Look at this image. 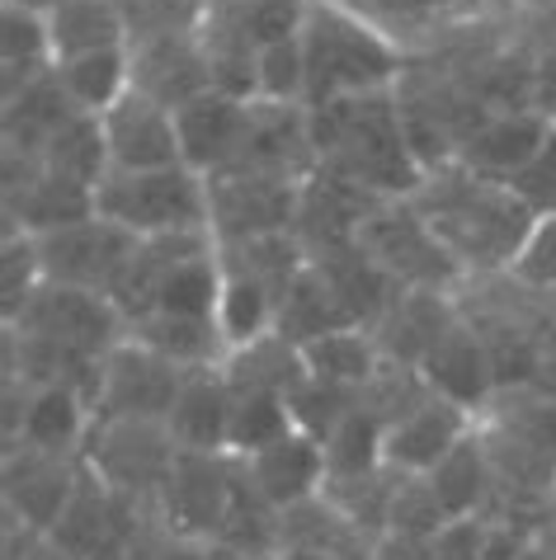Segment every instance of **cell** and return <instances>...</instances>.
<instances>
[{
  "mask_svg": "<svg viewBox=\"0 0 556 560\" xmlns=\"http://www.w3.org/2000/svg\"><path fill=\"white\" fill-rule=\"evenodd\" d=\"M410 203L420 208L429 231H435L439 245L453 255V264L467 278L509 273L529 231L537 226L529 203L505 179H486L457 161L425 175Z\"/></svg>",
  "mask_w": 556,
  "mask_h": 560,
  "instance_id": "1",
  "label": "cell"
},
{
  "mask_svg": "<svg viewBox=\"0 0 556 560\" xmlns=\"http://www.w3.org/2000/svg\"><path fill=\"white\" fill-rule=\"evenodd\" d=\"M306 132H312L316 165L368 198H415L425 184V165L406 142L396 90L306 108Z\"/></svg>",
  "mask_w": 556,
  "mask_h": 560,
  "instance_id": "2",
  "label": "cell"
},
{
  "mask_svg": "<svg viewBox=\"0 0 556 560\" xmlns=\"http://www.w3.org/2000/svg\"><path fill=\"white\" fill-rule=\"evenodd\" d=\"M302 61H306V108L396 90L401 52L392 34L349 5H306L302 24Z\"/></svg>",
  "mask_w": 556,
  "mask_h": 560,
  "instance_id": "3",
  "label": "cell"
},
{
  "mask_svg": "<svg viewBox=\"0 0 556 560\" xmlns=\"http://www.w3.org/2000/svg\"><path fill=\"white\" fill-rule=\"evenodd\" d=\"M95 217L132 231L137 241L208 231V179L189 165L142 170V175L109 170L95 189Z\"/></svg>",
  "mask_w": 556,
  "mask_h": 560,
  "instance_id": "4",
  "label": "cell"
},
{
  "mask_svg": "<svg viewBox=\"0 0 556 560\" xmlns=\"http://www.w3.org/2000/svg\"><path fill=\"white\" fill-rule=\"evenodd\" d=\"M354 245H359L401 292H415V288L453 292L462 278H467L453 264V255L439 245V236L429 231V222L410 198H382V203L368 208L359 231H354Z\"/></svg>",
  "mask_w": 556,
  "mask_h": 560,
  "instance_id": "5",
  "label": "cell"
},
{
  "mask_svg": "<svg viewBox=\"0 0 556 560\" xmlns=\"http://www.w3.org/2000/svg\"><path fill=\"white\" fill-rule=\"evenodd\" d=\"M175 462L179 443L170 439L165 424H151V419H95L81 447V466L90 476H100L104 486H114L151 513L161 504Z\"/></svg>",
  "mask_w": 556,
  "mask_h": 560,
  "instance_id": "6",
  "label": "cell"
},
{
  "mask_svg": "<svg viewBox=\"0 0 556 560\" xmlns=\"http://www.w3.org/2000/svg\"><path fill=\"white\" fill-rule=\"evenodd\" d=\"M5 330L43 335L57 349H67L71 358H81V363H104V353L128 339V320L118 316V306L104 292L43 283L24 302L20 316L5 320Z\"/></svg>",
  "mask_w": 556,
  "mask_h": 560,
  "instance_id": "7",
  "label": "cell"
},
{
  "mask_svg": "<svg viewBox=\"0 0 556 560\" xmlns=\"http://www.w3.org/2000/svg\"><path fill=\"white\" fill-rule=\"evenodd\" d=\"M151 523H157V513L128 500V494H118L114 486H104L100 476H90L81 466V486H76L71 504L61 509L48 537L71 560H128L137 537Z\"/></svg>",
  "mask_w": 556,
  "mask_h": 560,
  "instance_id": "8",
  "label": "cell"
},
{
  "mask_svg": "<svg viewBox=\"0 0 556 560\" xmlns=\"http://www.w3.org/2000/svg\"><path fill=\"white\" fill-rule=\"evenodd\" d=\"M302 179L265 175V170H222L208 179V231L218 245L278 236L298 222Z\"/></svg>",
  "mask_w": 556,
  "mask_h": 560,
  "instance_id": "9",
  "label": "cell"
},
{
  "mask_svg": "<svg viewBox=\"0 0 556 560\" xmlns=\"http://www.w3.org/2000/svg\"><path fill=\"white\" fill-rule=\"evenodd\" d=\"M184 377H189V368L170 363L165 353L137 345V339H123V345L104 353L90 410H95V419H151V424H165Z\"/></svg>",
  "mask_w": 556,
  "mask_h": 560,
  "instance_id": "10",
  "label": "cell"
},
{
  "mask_svg": "<svg viewBox=\"0 0 556 560\" xmlns=\"http://www.w3.org/2000/svg\"><path fill=\"white\" fill-rule=\"evenodd\" d=\"M236 490H241V462L231 453H179L157 504V523L170 527L175 537L208 547L222 533L227 513L236 504Z\"/></svg>",
  "mask_w": 556,
  "mask_h": 560,
  "instance_id": "11",
  "label": "cell"
},
{
  "mask_svg": "<svg viewBox=\"0 0 556 560\" xmlns=\"http://www.w3.org/2000/svg\"><path fill=\"white\" fill-rule=\"evenodd\" d=\"M34 245H38V264H43L48 283L85 288V292H104V298H109L118 273L128 269V259L137 250V236L114 222H104V217H85V222L34 236Z\"/></svg>",
  "mask_w": 556,
  "mask_h": 560,
  "instance_id": "12",
  "label": "cell"
},
{
  "mask_svg": "<svg viewBox=\"0 0 556 560\" xmlns=\"http://www.w3.org/2000/svg\"><path fill=\"white\" fill-rule=\"evenodd\" d=\"M81 486V457H53L38 447H5V523L48 537Z\"/></svg>",
  "mask_w": 556,
  "mask_h": 560,
  "instance_id": "13",
  "label": "cell"
},
{
  "mask_svg": "<svg viewBox=\"0 0 556 560\" xmlns=\"http://www.w3.org/2000/svg\"><path fill=\"white\" fill-rule=\"evenodd\" d=\"M100 128H104V147H109V170L142 175V170L184 165L175 114L165 104L147 100L142 90H128L109 114H100Z\"/></svg>",
  "mask_w": 556,
  "mask_h": 560,
  "instance_id": "14",
  "label": "cell"
},
{
  "mask_svg": "<svg viewBox=\"0 0 556 560\" xmlns=\"http://www.w3.org/2000/svg\"><path fill=\"white\" fill-rule=\"evenodd\" d=\"M251 122H255V100H236V95H222V90H208L194 104L175 108L184 165L198 170L204 179L231 170L245 151Z\"/></svg>",
  "mask_w": 556,
  "mask_h": 560,
  "instance_id": "15",
  "label": "cell"
},
{
  "mask_svg": "<svg viewBox=\"0 0 556 560\" xmlns=\"http://www.w3.org/2000/svg\"><path fill=\"white\" fill-rule=\"evenodd\" d=\"M132 90L165 104L170 114L212 90V61L204 48V34H157L132 38Z\"/></svg>",
  "mask_w": 556,
  "mask_h": 560,
  "instance_id": "16",
  "label": "cell"
},
{
  "mask_svg": "<svg viewBox=\"0 0 556 560\" xmlns=\"http://www.w3.org/2000/svg\"><path fill=\"white\" fill-rule=\"evenodd\" d=\"M472 429H476L472 410H462L443 396H425L406 415H396L387 433H382V466H392L401 476H429Z\"/></svg>",
  "mask_w": 556,
  "mask_h": 560,
  "instance_id": "17",
  "label": "cell"
},
{
  "mask_svg": "<svg viewBox=\"0 0 556 560\" xmlns=\"http://www.w3.org/2000/svg\"><path fill=\"white\" fill-rule=\"evenodd\" d=\"M236 462H241L245 486L278 513L316 500L321 486H326V453H321V443L302 429H292L278 443L259 447V453H245Z\"/></svg>",
  "mask_w": 556,
  "mask_h": 560,
  "instance_id": "18",
  "label": "cell"
},
{
  "mask_svg": "<svg viewBox=\"0 0 556 560\" xmlns=\"http://www.w3.org/2000/svg\"><path fill=\"white\" fill-rule=\"evenodd\" d=\"M415 372H420V382L429 386V396H443L472 415H482L490 400L500 396L496 372H490V353H486L472 320H457L453 330L425 353V363Z\"/></svg>",
  "mask_w": 556,
  "mask_h": 560,
  "instance_id": "19",
  "label": "cell"
},
{
  "mask_svg": "<svg viewBox=\"0 0 556 560\" xmlns=\"http://www.w3.org/2000/svg\"><path fill=\"white\" fill-rule=\"evenodd\" d=\"M90 424H95V410L76 386H43V392H28L20 419L5 433V447L20 443L53 457H81Z\"/></svg>",
  "mask_w": 556,
  "mask_h": 560,
  "instance_id": "20",
  "label": "cell"
},
{
  "mask_svg": "<svg viewBox=\"0 0 556 560\" xmlns=\"http://www.w3.org/2000/svg\"><path fill=\"white\" fill-rule=\"evenodd\" d=\"M552 118L537 114V108H519V114H496L476 128L457 151V165L476 170L486 179H514L523 165L537 155V147L547 142Z\"/></svg>",
  "mask_w": 556,
  "mask_h": 560,
  "instance_id": "21",
  "label": "cell"
},
{
  "mask_svg": "<svg viewBox=\"0 0 556 560\" xmlns=\"http://www.w3.org/2000/svg\"><path fill=\"white\" fill-rule=\"evenodd\" d=\"M165 429H170V439L179 443V453H227V429H231L227 372L222 368H194L179 386Z\"/></svg>",
  "mask_w": 556,
  "mask_h": 560,
  "instance_id": "22",
  "label": "cell"
},
{
  "mask_svg": "<svg viewBox=\"0 0 556 560\" xmlns=\"http://www.w3.org/2000/svg\"><path fill=\"white\" fill-rule=\"evenodd\" d=\"M76 114H81V108L71 104L67 85L57 81V67L43 71L38 81H28V85L14 90V95H5V151L10 155H38L43 161L48 142Z\"/></svg>",
  "mask_w": 556,
  "mask_h": 560,
  "instance_id": "23",
  "label": "cell"
},
{
  "mask_svg": "<svg viewBox=\"0 0 556 560\" xmlns=\"http://www.w3.org/2000/svg\"><path fill=\"white\" fill-rule=\"evenodd\" d=\"M43 24H48L53 61L109 52V48H128L132 43L123 0H57V5L43 14Z\"/></svg>",
  "mask_w": 556,
  "mask_h": 560,
  "instance_id": "24",
  "label": "cell"
},
{
  "mask_svg": "<svg viewBox=\"0 0 556 560\" xmlns=\"http://www.w3.org/2000/svg\"><path fill=\"white\" fill-rule=\"evenodd\" d=\"M335 330H354V316L349 306L339 302V292L326 273H321V264L306 259L302 273L288 283L283 302H278V320H274V335H283L288 345H312L321 335H335Z\"/></svg>",
  "mask_w": 556,
  "mask_h": 560,
  "instance_id": "25",
  "label": "cell"
},
{
  "mask_svg": "<svg viewBox=\"0 0 556 560\" xmlns=\"http://www.w3.org/2000/svg\"><path fill=\"white\" fill-rule=\"evenodd\" d=\"M382 349L373 330L354 325V330H335V335H321L312 345H302V368L312 382H326L335 392H349V396H363V386L382 372Z\"/></svg>",
  "mask_w": 556,
  "mask_h": 560,
  "instance_id": "26",
  "label": "cell"
},
{
  "mask_svg": "<svg viewBox=\"0 0 556 560\" xmlns=\"http://www.w3.org/2000/svg\"><path fill=\"white\" fill-rule=\"evenodd\" d=\"M128 339L165 353L170 363H179L189 372L194 368H222L227 353H231L212 316H165V311H151V316L128 325Z\"/></svg>",
  "mask_w": 556,
  "mask_h": 560,
  "instance_id": "27",
  "label": "cell"
},
{
  "mask_svg": "<svg viewBox=\"0 0 556 560\" xmlns=\"http://www.w3.org/2000/svg\"><path fill=\"white\" fill-rule=\"evenodd\" d=\"M429 486H435L448 518H476V513H486L490 500H496V471H490V453H486L482 433L472 429L467 439L429 471Z\"/></svg>",
  "mask_w": 556,
  "mask_h": 560,
  "instance_id": "28",
  "label": "cell"
},
{
  "mask_svg": "<svg viewBox=\"0 0 556 560\" xmlns=\"http://www.w3.org/2000/svg\"><path fill=\"white\" fill-rule=\"evenodd\" d=\"M57 81L67 85V95H71V104L81 108V114L100 118L132 90V52L128 48H109V52L57 61Z\"/></svg>",
  "mask_w": 556,
  "mask_h": 560,
  "instance_id": "29",
  "label": "cell"
},
{
  "mask_svg": "<svg viewBox=\"0 0 556 560\" xmlns=\"http://www.w3.org/2000/svg\"><path fill=\"white\" fill-rule=\"evenodd\" d=\"M43 170L81 184V189L95 194L100 179L109 175V147H104V128L95 114H76L67 128H61L48 151H43Z\"/></svg>",
  "mask_w": 556,
  "mask_h": 560,
  "instance_id": "30",
  "label": "cell"
},
{
  "mask_svg": "<svg viewBox=\"0 0 556 560\" xmlns=\"http://www.w3.org/2000/svg\"><path fill=\"white\" fill-rule=\"evenodd\" d=\"M292 429H298V424H292L288 396H278V392H251V386H231V429H227V453L231 457L259 453V447L278 443Z\"/></svg>",
  "mask_w": 556,
  "mask_h": 560,
  "instance_id": "31",
  "label": "cell"
},
{
  "mask_svg": "<svg viewBox=\"0 0 556 560\" xmlns=\"http://www.w3.org/2000/svg\"><path fill=\"white\" fill-rule=\"evenodd\" d=\"M382 433H387V419L354 406L326 439H321V453H326V480H349V476L378 471L382 466Z\"/></svg>",
  "mask_w": 556,
  "mask_h": 560,
  "instance_id": "32",
  "label": "cell"
},
{
  "mask_svg": "<svg viewBox=\"0 0 556 560\" xmlns=\"http://www.w3.org/2000/svg\"><path fill=\"white\" fill-rule=\"evenodd\" d=\"M0 67H5V95H14L20 85L38 81L43 71H53V43L48 24L34 10L5 5V34H0Z\"/></svg>",
  "mask_w": 556,
  "mask_h": 560,
  "instance_id": "33",
  "label": "cell"
},
{
  "mask_svg": "<svg viewBox=\"0 0 556 560\" xmlns=\"http://www.w3.org/2000/svg\"><path fill=\"white\" fill-rule=\"evenodd\" d=\"M255 100L259 104H306L302 34L255 52Z\"/></svg>",
  "mask_w": 556,
  "mask_h": 560,
  "instance_id": "34",
  "label": "cell"
},
{
  "mask_svg": "<svg viewBox=\"0 0 556 560\" xmlns=\"http://www.w3.org/2000/svg\"><path fill=\"white\" fill-rule=\"evenodd\" d=\"M43 283H48V278H43L34 236H14V231H5V259H0V298H5V320L20 316L24 302L34 298Z\"/></svg>",
  "mask_w": 556,
  "mask_h": 560,
  "instance_id": "35",
  "label": "cell"
},
{
  "mask_svg": "<svg viewBox=\"0 0 556 560\" xmlns=\"http://www.w3.org/2000/svg\"><path fill=\"white\" fill-rule=\"evenodd\" d=\"M505 278L529 292H556V217H537Z\"/></svg>",
  "mask_w": 556,
  "mask_h": 560,
  "instance_id": "36",
  "label": "cell"
},
{
  "mask_svg": "<svg viewBox=\"0 0 556 560\" xmlns=\"http://www.w3.org/2000/svg\"><path fill=\"white\" fill-rule=\"evenodd\" d=\"M509 189L529 203L533 217H556V128L547 132V142L537 147L533 161L509 179Z\"/></svg>",
  "mask_w": 556,
  "mask_h": 560,
  "instance_id": "37",
  "label": "cell"
},
{
  "mask_svg": "<svg viewBox=\"0 0 556 560\" xmlns=\"http://www.w3.org/2000/svg\"><path fill=\"white\" fill-rule=\"evenodd\" d=\"M482 551H486V513L448 518L435 537V560H482Z\"/></svg>",
  "mask_w": 556,
  "mask_h": 560,
  "instance_id": "38",
  "label": "cell"
},
{
  "mask_svg": "<svg viewBox=\"0 0 556 560\" xmlns=\"http://www.w3.org/2000/svg\"><path fill=\"white\" fill-rule=\"evenodd\" d=\"M204 541H189V537H175L170 527L151 523L142 537H137V547L128 560H204Z\"/></svg>",
  "mask_w": 556,
  "mask_h": 560,
  "instance_id": "39",
  "label": "cell"
},
{
  "mask_svg": "<svg viewBox=\"0 0 556 560\" xmlns=\"http://www.w3.org/2000/svg\"><path fill=\"white\" fill-rule=\"evenodd\" d=\"M5 560H71V556L61 551L53 537L24 533V527H10L5 523Z\"/></svg>",
  "mask_w": 556,
  "mask_h": 560,
  "instance_id": "40",
  "label": "cell"
},
{
  "mask_svg": "<svg viewBox=\"0 0 556 560\" xmlns=\"http://www.w3.org/2000/svg\"><path fill=\"white\" fill-rule=\"evenodd\" d=\"M373 560H435V537L382 533V537L373 541Z\"/></svg>",
  "mask_w": 556,
  "mask_h": 560,
  "instance_id": "41",
  "label": "cell"
},
{
  "mask_svg": "<svg viewBox=\"0 0 556 560\" xmlns=\"http://www.w3.org/2000/svg\"><path fill=\"white\" fill-rule=\"evenodd\" d=\"M533 547L543 551L547 560H556V500L547 504V513H543V523H537V533H533Z\"/></svg>",
  "mask_w": 556,
  "mask_h": 560,
  "instance_id": "42",
  "label": "cell"
},
{
  "mask_svg": "<svg viewBox=\"0 0 556 560\" xmlns=\"http://www.w3.org/2000/svg\"><path fill=\"white\" fill-rule=\"evenodd\" d=\"M274 560H349V556H335L326 547H278Z\"/></svg>",
  "mask_w": 556,
  "mask_h": 560,
  "instance_id": "43",
  "label": "cell"
},
{
  "mask_svg": "<svg viewBox=\"0 0 556 560\" xmlns=\"http://www.w3.org/2000/svg\"><path fill=\"white\" fill-rule=\"evenodd\" d=\"M204 560H274V556H245V551H231V547H208Z\"/></svg>",
  "mask_w": 556,
  "mask_h": 560,
  "instance_id": "44",
  "label": "cell"
},
{
  "mask_svg": "<svg viewBox=\"0 0 556 560\" xmlns=\"http://www.w3.org/2000/svg\"><path fill=\"white\" fill-rule=\"evenodd\" d=\"M5 5H20V10H34V14H48L57 0H5Z\"/></svg>",
  "mask_w": 556,
  "mask_h": 560,
  "instance_id": "45",
  "label": "cell"
},
{
  "mask_svg": "<svg viewBox=\"0 0 556 560\" xmlns=\"http://www.w3.org/2000/svg\"><path fill=\"white\" fill-rule=\"evenodd\" d=\"M519 5H529V10H537V14H547V10H556V0H519Z\"/></svg>",
  "mask_w": 556,
  "mask_h": 560,
  "instance_id": "46",
  "label": "cell"
},
{
  "mask_svg": "<svg viewBox=\"0 0 556 560\" xmlns=\"http://www.w3.org/2000/svg\"><path fill=\"white\" fill-rule=\"evenodd\" d=\"M523 560H547L543 551H537V547H529V551H523Z\"/></svg>",
  "mask_w": 556,
  "mask_h": 560,
  "instance_id": "47",
  "label": "cell"
},
{
  "mask_svg": "<svg viewBox=\"0 0 556 560\" xmlns=\"http://www.w3.org/2000/svg\"><path fill=\"white\" fill-rule=\"evenodd\" d=\"M552 128H556V114H552Z\"/></svg>",
  "mask_w": 556,
  "mask_h": 560,
  "instance_id": "48",
  "label": "cell"
},
{
  "mask_svg": "<svg viewBox=\"0 0 556 560\" xmlns=\"http://www.w3.org/2000/svg\"><path fill=\"white\" fill-rule=\"evenodd\" d=\"M552 298H556V292H552Z\"/></svg>",
  "mask_w": 556,
  "mask_h": 560,
  "instance_id": "49",
  "label": "cell"
}]
</instances>
